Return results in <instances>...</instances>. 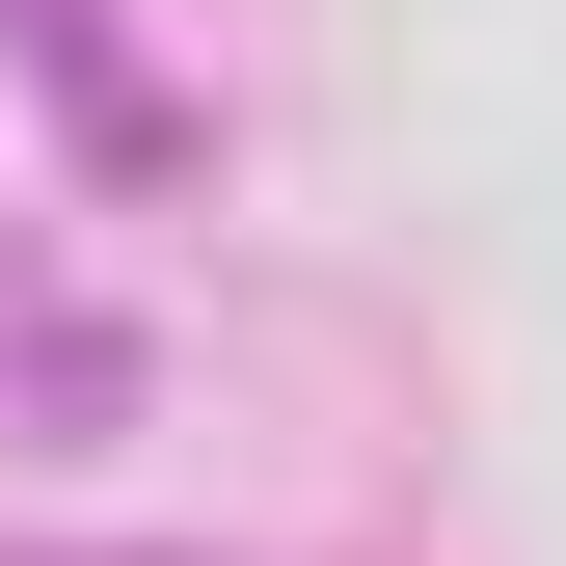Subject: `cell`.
Returning <instances> with one entry per match:
<instances>
[{
    "label": "cell",
    "instance_id": "cell-1",
    "mask_svg": "<svg viewBox=\"0 0 566 566\" xmlns=\"http://www.w3.org/2000/svg\"><path fill=\"white\" fill-rule=\"evenodd\" d=\"M0 405H28V459H108V432H135V350H108V324H28Z\"/></svg>",
    "mask_w": 566,
    "mask_h": 566
}]
</instances>
